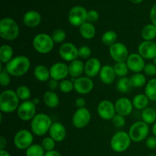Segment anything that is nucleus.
Returning <instances> with one entry per match:
<instances>
[{
  "label": "nucleus",
  "instance_id": "obj_6",
  "mask_svg": "<svg viewBox=\"0 0 156 156\" xmlns=\"http://www.w3.org/2000/svg\"><path fill=\"white\" fill-rule=\"evenodd\" d=\"M129 133L125 131H120L114 134L111 140V147L116 152H123L128 149L131 143Z\"/></svg>",
  "mask_w": 156,
  "mask_h": 156
},
{
  "label": "nucleus",
  "instance_id": "obj_33",
  "mask_svg": "<svg viewBox=\"0 0 156 156\" xmlns=\"http://www.w3.org/2000/svg\"><path fill=\"white\" fill-rule=\"evenodd\" d=\"M133 88L131 84L130 79L127 77H122L117 81V88L120 92L121 93H127L131 91V89Z\"/></svg>",
  "mask_w": 156,
  "mask_h": 156
},
{
  "label": "nucleus",
  "instance_id": "obj_47",
  "mask_svg": "<svg viewBox=\"0 0 156 156\" xmlns=\"http://www.w3.org/2000/svg\"><path fill=\"white\" fill-rule=\"evenodd\" d=\"M146 145L149 149H156V137L152 136H149L146 139Z\"/></svg>",
  "mask_w": 156,
  "mask_h": 156
},
{
  "label": "nucleus",
  "instance_id": "obj_52",
  "mask_svg": "<svg viewBox=\"0 0 156 156\" xmlns=\"http://www.w3.org/2000/svg\"><path fill=\"white\" fill-rule=\"evenodd\" d=\"M44 156H62V155H61V154L59 153L58 151L52 150V151H49V152H46Z\"/></svg>",
  "mask_w": 156,
  "mask_h": 156
},
{
  "label": "nucleus",
  "instance_id": "obj_22",
  "mask_svg": "<svg viewBox=\"0 0 156 156\" xmlns=\"http://www.w3.org/2000/svg\"><path fill=\"white\" fill-rule=\"evenodd\" d=\"M101 81L105 85H111L115 81L116 73L114 69V67L109 65H105L101 67L100 73Z\"/></svg>",
  "mask_w": 156,
  "mask_h": 156
},
{
  "label": "nucleus",
  "instance_id": "obj_46",
  "mask_svg": "<svg viewBox=\"0 0 156 156\" xmlns=\"http://www.w3.org/2000/svg\"><path fill=\"white\" fill-rule=\"evenodd\" d=\"M99 14L97 11L95 10H90L87 13V21L88 22H95L98 20Z\"/></svg>",
  "mask_w": 156,
  "mask_h": 156
},
{
  "label": "nucleus",
  "instance_id": "obj_49",
  "mask_svg": "<svg viewBox=\"0 0 156 156\" xmlns=\"http://www.w3.org/2000/svg\"><path fill=\"white\" fill-rule=\"evenodd\" d=\"M150 20L152 21V24L156 27V4L152 6L150 11Z\"/></svg>",
  "mask_w": 156,
  "mask_h": 156
},
{
  "label": "nucleus",
  "instance_id": "obj_31",
  "mask_svg": "<svg viewBox=\"0 0 156 156\" xmlns=\"http://www.w3.org/2000/svg\"><path fill=\"white\" fill-rule=\"evenodd\" d=\"M141 34L144 41H153L156 37V27L153 24H146L142 30Z\"/></svg>",
  "mask_w": 156,
  "mask_h": 156
},
{
  "label": "nucleus",
  "instance_id": "obj_54",
  "mask_svg": "<svg viewBox=\"0 0 156 156\" xmlns=\"http://www.w3.org/2000/svg\"><path fill=\"white\" fill-rule=\"evenodd\" d=\"M152 133H153L154 136L156 137V122H155V123H154L153 126H152Z\"/></svg>",
  "mask_w": 156,
  "mask_h": 156
},
{
  "label": "nucleus",
  "instance_id": "obj_2",
  "mask_svg": "<svg viewBox=\"0 0 156 156\" xmlns=\"http://www.w3.org/2000/svg\"><path fill=\"white\" fill-rule=\"evenodd\" d=\"M19 98L13 90L7 89L0 94V110L1 112L10 114L17 111L19 107Z\"/></svg>",
  "mask_w": 156,
  "mask_h": 156
},
{
  "label": "nucleus",
  "instance_id": "obj_27",
  "mask_svg": "<svg viewBox=\"0 0 156 156\" xmlns=\"http://www.w3.org/2000/svg\"><path fill=\"white\" fill-rule=\"evenodd\" d=\"M43 99L46 106L51 109L57 108L59 105V97L53 91H46L43 96Z\"/></svg>",
  "mask_w": 156,
  "mask_h": 156
},
{
  "label": "nucleus",
  "instance_id": "obj_12",
  "mask_svg": "<svg viewBox=\"0 0 156 156\" xmlns=\"http://www.w3.org/2000/svg\"><path fill=\"white\" fill-rule=\"evenodd\" d=\"M109 53L116 62H126L129 56L127 47L120 42H116L111 45L109 48Z\"/></svg>",
  "mask_w": 156,
  "mask_h": 156
},
{
  "label": "nucleus",
  "instance_id": "obj_19",
  "mask_svg": "<svg viewBox=\"0 0 156 156\" xmlns=\"http://www.w3.org/2000/svg\"><path fill=\"white\" fill-rule=\"evenodd\" d=\"M114 105H115L117 114L121 115L123 117L129 116L133 109V102L127 98H120L117 99Z\"/></svg>",
  "mask_w": 156,
  "mask_h": 156
},
{
  "label": "nucleus",
  "instance_id": "obj_32",
  "mask_svg": "<svg viewBox=\"0 0 156 156\" xmlns=\"http://www.w3.org/2000/svg\"><path fill=\"white\" fill-rule=\"evenodd\" d=\"M145 94L152 101H156V78L147 82L145 88Z\"/></svg>",
  "mask_w": 156,
  "mask_h": 156
},
{
  "label": "nucleus",
  "instance_id": "obj_30",
  "mask_svg": "<svg viewBox=\"0 0 156 156\" xmlns=\"http://www.w3.org/2000/svg\"><path fill=\"white\" fill-rule=\"evenodd\" d=\"M143 121L147 124H154L156 122V111L155 108L147 107L142 111Z\"/></svg>",
  "mask_w": 156,
  "mask_h": 156
},
{
  "label": "nucleus",
  "instance_id": "obj_8",
  "mask_svg": "<svg viewBox=\"0 0 156 156\" xmlns=\"http://www.w3.org/2000/svg\"><path fill=\"white\" fill-rule=\"evenodd\" d=\"M33 133L27 129H21L15 133L14 137V144L17 149L20 150L27 149L33 145Z\"/></svg>",
  "mask_w": 156,
  "mask_h": 156
},
{
  "label": "nucleus",
  "instance_id": "obj_13",
  "mask_svg": "<svg viewBox=\"0 0 156 156\" xmlns=\"http://www.w3.org/2000/svg\"><path fill=\"white\" fill-rule=\"evenodd\" d=\"M59 54L63 60L71 62L79 57V49L72 43H64L59 47Z\"/></svg>",
  "mask_w": 156,
  "mask_h": 156
},
{
  "label": "nucleus",
  "instance_id": "obj_25",
  "mask_svg": "<svg viewBox=\"0 0 156 156\" xmlns=\"http://www.w3.org/2000/svg\"><path fill=\"white\" fill-rule=\"evenodd\" d=\"M34 76L39 82H48L50 79V69L44 65H38L34 69Z\"/></svg>",
  "mask_w": 156,
  "mask_h": 156
},
{
  "label": "nucleus",
  "instance_id": "obj_39",
  "mask_svg": "<svg viewBox=\"0 0 156 156\" xmlns=\"http://www.w3.org/2000/svg\"><path fill=\"white\" fill-rule=\"evenodd\" d=\"M59 88L62 93H70L74 89V82L73 81L68 80V79H64L60 81L59 85Z\"/></svg>",
  "mask_w": 156,
  "mask_h": 156
},
{
  "label": "nucleus",
  "instance_id": "obj_5",
  "mask_svg": "<svg viewBox=\"0 0 156 156\" xmlns=\"http://www.w3.org/2000/svg\"><path fill=\"white\" fill-rule=\"evenodd\" d=\"M54 41L51 35L45 33L37 34L33 39V47L37 53L47 54L50 53L54 47Z\"/></svg>",
  "mask_w": 156,
  "mask_h": 156
},
{
  "label": "nucleus",
  "instance_id": "obj_7",
  "mask_svg": "<svg viewBox=\"0 0 156 156\" xmlns=\"http://www.w3.org/2000/svg\"><path fill=\"white\" fill-rule=\"evenodd\" d=\"M129 135L132 141L140 143L147 139L149 133V124L143 121H137L132 124L129 130Z\"/></svg>",
  "mask_w": 156,
  "mask_h": 156
},
{
  "label": "nucleus",
  "instance_id": "obj_29",
  "mask_svg": "<svg viewBox=\"0 0 156 156\" xmlns=\"http://www.w3.org/2000/svg\"><path fill=\"white\" fill-rule=\"evenodd\" d=\"M149 99L145 94H138L133 98L132 102L133 108L137 110H144L149 105Z\"/></svg>",
  "mask_w": 156,
  "mask_h": 156
},
{
  "label": "nucleus",
  "instance_id": "obj_43",
  "mask_svg": "<svg viewBox=\"0 0 156 156\" xmlns=\"http://www.w3.org/2000/svg\"><path fill=\"white\" fill-rule=\"evenodd\" d=\"M11 83L10 75L6 71H2L0 73V85L2 87H8Z\"/></svg>",
  "mask_w": 156,
  "mask_h": 156
},
{
  "label": "nucleus",
  "instance_id": "obj_10",
  "mask_svg": "<svg viewBox=\"0 0 156 156\" xmlns=\"http://www.w3.org/2000/svg\"><path fill=\"white\" fill-rule=\"evenodd\" d=\"M88 12L82 6H74L69 12V21L70 24L76 27H80L82 24L87 21Z\"/></svg>",
  "mask_w": 156,
  "mask_h": 156
},
{
  "label": "nucleus",
  "instance_id": "obj_28",
  "mask_svg": "<svg viewBox=\"0 0 156 156\" xmlns=\"http://www.w3.org/2000/svg\"><path fill=\"white\" fill-rule=\"evenodd\" d=\"M14 51L9 44H3L0 47V61L2 63L7 64L13 59Z\"/></svg>",
  "mask_w": 156,
  "mask_h": 156
},
{
  "label": "nucleus",
  "instance_id": "obj_36",
  "mask_svg": "<svg viewBox=\"0 0 156 156\" xmlns=\"http://www.w3.org/2000/svg\"><path fill=\"white\" fill-rule=\"evenodd\" d=\"M44 151L41 145L34 144L26 149V156H44Z\"/></svg>",
  "mask_w": 156,
  "mask_h": 156
},
{
  "label": "nucleus",
  "instance_id": "obj_48",
  "mask_svg": "<svg viewBox=\"0 0 156 156\" xmlns=\"http://www.w3.org/2000/svg\"><path fill=\"white\" fill-rule=\"evenodd\" d=\"M59 83L58 82V81L55 80V79H50L48 81V88H50V91H53V90L56 89V88L59 87Z\"/></svg>",
  "mask_w": 156,
  "mask_h": 156
},
{
  "label": "nucleus",
  "instance_id": "obj_24",
  "mask_svg": "<svg viewBox=\"0 0 156 156\" xmlns=\"http://www.w3.org/2000/svg\"><path fill=\"white\" fill-rule=\"evenodd\" d=\"M84 72H85V64L79 59H77L73 61L69 65V73L71 77L74 79L81 77Z\"/></svg>",
  "mask_w": 156,
  "mask_h": 156
},
{
  "label": "nucleus",
  "instance_id": "obj_26",
  "mask_svg": "<svg viewBox=\"0 0 156 156\" xmlns=\"http://www.w3.org/2000/svg\"><path fill=\"white\" fill-rule=\"evenodd\" d=\"M79 33L84 39L91 40L95 36V27L92 23L86 21L79 27Z\"/></svg>",
  "mask_w": 156,
  "mask_h": 156
},
{
  "label": "nucleus",
  "instance_id": "obj_23",
  "mask_svg": "<svg viewBox=\"0 0 156 156\" xmlns=\"http://www.w3.org/2000/svg\"><path fill=\"white\" fill-rule=\"evenodd\" d=\"M41 16L36 11H29L24 14L23 17V22L27 27H35L40 24Z\"/></svg>",
  "mask_w": 156,
  "mask_h": 156
},
{
  "label": "nucleus",
  "instance_id": "obj_40",
  "mask_svg": "<svg viewBox=\"0 0 156 156\" xmlns=\"http://www.w3.org/2000/svg\"><path fill=\"white\" fill-rule=\"evenodd\" d=\"M51 37L54 43L60 44V43L63 42L66 38V33L62 29H56L52 33Z\"/></svg>",
  "mask_w": 156,
  "mask_h": 156
},
{
  "label": "nucleus",
  "instance_id": "obj_17",
  "mask_svg": "<svg viewBox=\"0 0 156 156\" xmlns=\"http://www.w3.org/2000/svg\"><path fill=\"white\" fill-rule=\"evenodd\" d=\"M138 53L146 59H153L156 57V43L144 41L139 45Z\"/></svg>",
  "mask_w": 156,
  "mask_h": 156
},
{
  "label": "nucleus",
  "instance_id": "obj_16",
  "mask_svg": "<svg viewBox=\"0 0 156 156\" xmlns=\"http://www.w3.org/2000/svg\"><path fill=\"white\" fill-rule=\"evenodd\" d=\"M50 79L56 81H62L66 79L69 75V66L64 62H58L53 64L50 68Z\"/></svg>",
  "mask_w": 156,
  "mask_h": 156
},
{
  "label": "nucleus",
  "instance_id": "obj_41",
  "mask_svg": "<svg viewBox=\"0 0 156 156\" xmlns=\"http://www.w3.org/2000/svg\"><path fill=\"white\" fill-rule=\"evenodd\" d=\"M55 145H56V142L51 137H46L42 140V143H41V146L46 152L54 150Z\"/></svg>",
  "mask_w": 156,
  "mask_h": 156
},
{
  "label": "nucleus",
  "instance_id": "obj_1",
  "mask_svg": "<svg viewBox=\"0 0 156 156\" xmlns=\"http://www.w3.org/2000/svg\"><path fill=\"white\" fill-rule=\"evenodd\" d=\"M30 67V61L27 56H18L6 64L5 71L10 76L20 77L28 72Z\"/></svg>",
  "mask_w": 156,
  "mask_h": 156
},
{
  "label": "nucleus",
  "instance_id": "obj_37",
  "mask_svg": "<svg viewBox=\"0 0 156 156\" xmlns=\"http://www.w3.org/2000/svg\"><path fill=\"white\" fill-rule=\"evenodd\" d=\"M113 67H114L116 75L117 76H120V78L126 77L129 72V68H128L126 62H116Z\"/></svg>",
  "mask_w": 156,
  "mask_h": 156
},
{
  "label": "nucleus",
  "instance_id": "obj_55",
  "mask_svg": "<svg viewBox=\"0 0 156 156\" xmlns=\"http://www.w3.org/2000/svg\"><path fill=\"white\" fill-rule=\"evenodd\" d=\"M32 101H33V103L35 105H37L38 104L40 103V100H39V98H34L33 100H32Z\"/></svg>",
  "mask_w": 156,
  "mask_h": 156
},
{
  "label": "nucleus",
  "instance_id": "obj_14",
  "mask_svg": "<svg viewBox=\"0 0 156 156\" xmlns=\"http://www.w3.org/2000/svg\"><path fill=\"white\" fill-rule=\"evenodd\" d=\"M99 117L105 120H112L117 114L115 105L109 100H103L98 104L97 108Z\"/></svg>",
  "mask_w": 156,
  "mask_h": 156
},
{
  "label": "nucleus",
  "instance_id": "obj_57",
  "mask_svg": "<svg viewBox=\"0 0 156 156\" xmlns=\"http://www.w3.org/2000/svg\"><path fill=\"white\" fill-rule=\"evenodd\" d=\"M152 60H153V64H155V65L156 66V57L155 58V59H152Z\"/></svg>",
  "mask_w": 156,
  "mask_h": 156
},
{
  "label": "nucleus",
  "instance_id": "obj_15",
  "mask_svg": "<svg viewBox=\"0 0 156 156\" xmlns=\"http://www.w3.org/2000/svg\"><path fill=\"white\" fill-rule=\"evenodd\" d=\"M74 90L79 94H87L94 88V82L91 78L83 76L75 79Z\"/></svg>",
  "mask_w": 156,
  "mask_h": 156
},
{
  "label": "nucleus",
  "instance_id": "obj_42",
  "mask_svg": "<svg viewBox=\"0 0 156 156\" xmlns=\"http://www.w3.org/2000/svg\"><path fill=\"white\" fill-rule=\"evenodd\" d=\"M112 123L115 127L117 128H122L125 126L126 124V120H125V117H123L119 114H116L112 119Z\"/></svg>",
  "mask_w": 156,
  "mask_h": 156
},
{
  "label": "nucleus",
  "instance_id": "obj_4",
  "mask_svg": "<svg viewBox=\"0 0 156 156\" xmlns=\"http://www.w3.org/2000/svg\"><path fill=\"white\" fill-rule=\"evenodd\" d=\"M19 27L15 20L5 18L0 21V37L5 41H14L19 36Z\"/></svg>",
  "mask_w": 156,
  "mask_h": 156
},
{
  "label": "nucleus",
  "instance_id": "obj_44",
  "mask_svg": "<svg viewBox=\"0 0 156 156\" xmlns=\"http://www.w3.org/2000/svg\"><path fill=\"white\" fill-rule=\"evenodd\" d=\"M91 50L88 46H82L79 49V57L82 59H88L91 56Z\"/></svg>",
  "mask_w": 156,
  "mask_h": 156
},
{
  "label": "nucleus",
  "instance_id": "obj_50",
  "mask_svg": "<svg viewBox=\"0 0 156 156\" xmlns=\"http://www.w3.org/2000/svg\"><path fill=\"white\" fill-rule=\"evenodd\" d=\"M86 101L83 98H78L76 100V105L78 108H85Z\"/></svg>",
  "mask_w": 156,
  "mask_h": 156
},
{
  "label": "nucleus",
  "instance_id": "obj_45",
  "mask_svg": "<svg viewBox=\"0 0 156 156\" xmlns=\"http://www.w3.org/2000/svg\"><path fill=\"white\" fill-rule=\"evenodd\" d=\"M145 74L149 76H154L156 75V66L153 63L146 64L144 68Z\"/></svg>",
  "mask_w": 156,
  "mask_h": 156
},
{
  "label": "nucleus",
  "instance_id": "obj_56",
  "mask_svg": "<svg viewBox=\"0 0 156 156\" xmlns=\"http://www.w3.org/2000/svg\"><path fill=\"white\" fill-rule=\"evenodd\" d=\"M129 1L133 3H135V4H139V3L142 2L143 0H129Z\"/></svg>",
  "mask_w": 156,
  "mask_h": 156
},
{
  "label": "nucleus",
  "instance_id": "obj_53",
  "mask_svg": "<svg viewBox=\"0 0 156 156\" xmlns=\"http://www.w3.org/2000/svg\"><path fill=\"white\" fill-rule=\"evenodd\" d=\"M0 156H11V155L7 151L3 149V150H0Z\"/></svg>",
  "mask_w": 156,
  "mask_h": 156
},
{
  "label": "nucleus",
  "instance_id": "obj_21",
  "mask_svg": "<svg viewBox=\"0 0 156 156\" xmlns=\"http://www.w3.org/2000/svg\"><path fill=\"white\" fill-rule=\"evenodd\" d=\"M101 69V63L97 58H90L85 63V72L87 77L93 78L98 76Z\"/></svg>",
  "mask_w": 156,
  "mask_h": 156
},
{
  "label": "nucleus",
  "instance_id": "obj_38",
  "mask_svg": "<svg viewBox=\"0 0 156 156\" xmlns=\"http://www.w3.org/2000/svg\"><path fill=\"white\" fill-rule=\"evenodd\" d=\"M15 92H16L17 95L19 98L20 100H22L24 101H28L29 98H30V95H31L30 88L28 87L25 86V85H20V86H18Z\"/></svg>",
  "mask_w": 156,
  "mask_h": 156
},
{
  "label": "nucleus",
  "instance_id": "obj_35",
  "mask_svg": "<svg viewBox=\"0 0 156 156\" xmlns=\"http://www.w3.org/2000/svg\"><path fill=\"white\" fill-rule=\"evenodd\" d=\"M117 39V34L114 30H108L105 31L101 36V41L104 44L111 47L115 44Z\"/></svg>",
  "mask_w": 156,
  "mask_h": 156
},
{
  "label": "nucleus",
  "instance_id": "obj_11",
  "mask_svg": "<svg viewBox=\"0 0 156 156\" xmlns=\"http://www.w3.org/2000/svg\"><path fill=\"white\" fill-rule=\"evenodd\" d=\"M91 119V113L86 108H78L73 114L72 122L76 128L83 129L90 123Z\"/></svg>",
  "mask_w": 156,
  "mask_h": 156
},
{
  "label": "nucleus",
  "instance_id": "obj_58",
  "mask_svg": "<svg viewBox=\"0 0 156 156\" xmlns=\"http://www.w3.org/2000/svg\"><path fill=\"white\" fill-rule=\"evenodd\" d=\"M148 156H156L155 155H153V154H152V155H148Z\"/></svg>",
  "mask_w": 156,
  "mask_h": 156
},
{
  "label": "nucleus",
  "instance_id": "obj_3",
  "mask_svg": "<svg viewBox=\"0 0 156 156\" xmlns=\"http://www.w3.org/2000/svg\"><path fill=\"white\" fill-rule=\"evenodd\" d=\"M52 124V120L49 115L44 113L37 114L30 121L31 132L37 136H42L49 132Z\"/></svg>",
  "mask_w": 156,
  "mask_h": 156
},
{
  "label": "nucleus",
  "instance_id": "obj_9",
  "mask_svg": "<svg viewBox=\"0 0 156 156\" xmlns=\"http://www.w3.org/2000/svg\"><path fill=\"white\" fill-rule=\"evenodd\" d=\"M36 105L32 101H26L20 104L17 114L20 120L23 121H31L32 119L36 115Z\"/></svg>",
  "mask_w": 156,
  "mask_h": 156
},
{
  "label": "nucleus",
  "instance_id": "obj_34",
  "mask_svg": "<svg viewBox=\"0 0 156 156\" xmlns=\"http://www.w3.org/2000/svg\"><path fill=\"white\" fill-rule=\"evenodd\" d=\"M130 82L133 88H142L146 83V78L142 73H134L130 78Z\"/></svg>",
  "mask_w": 156,
  "mask_h": 156
},
{
  "label": "nucleus",
  "instance_id": "obj_51",
  "mask_svg": "<svg viewBox=\"0 0 156 156\" xmlns=\"http://www.w3.org/2000/svg\"><path fill=\"white\" fill-rule=\"evenodd\" d=\"M7 145V140L4 136H0V150H3Z\"/></svg>",
  "mask_w": 156,
  "mask_h": 156
},
{
  "label": "nucleus",
  "instance_id": "obj_18",
  "mask_svg": "<svg viewBox=\"0 0 156 156\" xmlns=\"http://www.w3.org/2000/svg\"><path fill=\"white\" fill-rule=\"evenodd\" d=\"M129 70L133 73H140L144 70L145 60L139 53H131L126 61Z\"/></svg>",
  "mask_w": 156,
  "mask_h": 156
},
{
  "label": "nucleus",
  "instance_id": "obj_59",
  "mask_svg": "<svg viewBox=\"0 0 156 156\" xmlns=\"http://www.w3.org/2000/svg\"><path fill=\"white\" fill-rule=\"evenodd\" d=\"M155 111H156V105H155Z\"/></svg>",
  "mask_w": 156,
  "mask_h": 156
},
{
  "label": "nucleus",
  "instance_id": "obj_20",
  "mask_svg": "<svg viewBox=\"0 0 156 156\" xmlns=\"http://www.w3.org/2000/svg\"><path fill=\"white\" fill-rule=\"evenodd\" d=\"M50 137H51L56 143H59L65 140L66 136V129L59 122L53 123L50 130H49Z\"/></svg>",
  "mask_w": 156,
  "mask_h": 156
}]
</instances>
